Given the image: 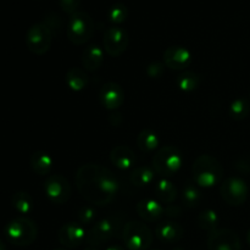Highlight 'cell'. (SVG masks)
<instances>
[{
    "label": "cell",
    "mask_w": 250,
    "mask_h": 250,
    "mask_svg": "<svg viewBox=\"0 0 250 250\" xmlns=\"http://www.w3.org/2000/svg\"><path fill=\"white\" fill-rule=\"evenodd\" d=\"M75 181L81 197L97 207L110 204L119 190V181L114 173L99 164L81 166Z\"/></svg>",
    "instance_id": "obj_1"
},
{
    "label": "cell",
    "mask_w": 250,
    "mask_h": 250,
    "mask_svg": "<svg viewBox=\"0 0 250 250\" xmlns=\"http://www.w3.org/2000/svg\"><path fill=\"white\" fill-rule=\"evenodd\" d=\"M193 182L198 187L211 188L222 182L224 167L216 158L211 155H200L195 159L192 167Z\"/></svg>",
    "instance_id": "obj_2"
},
{
    "label": "cell",
    "mask_w": 250,
    "mask_h": 250,
    "mask_svg": "<svg viewBox=\"0 0 250 250\" xmlns=\"http://www.w3.org/2000/svg\"><path fill=\"white\" fill-rule=\"evenodd\" d=\"M5 234H6L9 242L19 247L31 246L38 236V227L33 220L28 217H16L11 220L5 227Z\"/></svg>",
    "instance_id": "obj_3"
},
{
    "label": "cell",
    "mask_w": 250,
    "mask_h": 250,
    "mask_svg": "<svg viewBox=\"0 0 250 250\" xmlns=\"http://www.w3.org/2000/svg\"><path fill=\"white\" fill-rule=\"evenodd\" d=\"M151 229L142 221H129L122 229V241L128 250H148L153 243Z\"/></svg>",
    "instance_id": "obj_4"
},
{
    "label": "cell",
    "mask_w": 250,
    "mask_h": 250,
    "mask_svg": "<svg viewBox=\"0 0 250 250\" xmlns=\"http://www.w3.org/2000/svg\"><path fill=\"white\" fill-rule=\"evenodd\" d=\"M95 24L92 16L84 11H77L71 15L67 24V38L75 45L87 43L94 33Z\"/></svg>",
    "instance_id": "obj_5"
},
{
    "label": "cell",
    "mask_w": 250,
    "mask_h": 250,
    "mask_svg": "<svg viewBox=\"0 0 250 250\" xmlns=\"http://www.w3.org/2000/svg\"><path fill=\"white\" fill-rule=\"evenodd\" d=\"M183 164L182 153L171 146H163L155 153L153 158V167L158 175L163 177H171L180 171Z\"/></svg>",
    "instance_id": "obj_6"
},
{
    "label": "cell",
    "mask_w": 250,
    "mask_h": 250,
    "mask_svg": "<svg viewBox=\"0 0 250 250\" xmlns=\"http://www.w3.org/2000/svg\"><path fill=\"white\" fill-rule=\"evenodd\" d=\"M120 224H121L120 219L115 216L100 220L88 231L85 242L89 247H95V248L106 243L116 236L120 229Z\"/></svg>",
    "instance_id": "obj_7"
},
{
    "label": "cell",
    "mask_w": 250,
    "mask_h": 250,
    "mask_svg": "<svg viewBox=\"0 0 250 250\" xmlns=\"http://www.w3.org/2000/svg\"><path fill=\"white\" fill-rule=\"evenodd\" d=\"M51 42H53V33L43 22L32 24L27 31V48L36 55H44L48 53L51 46Z\"/></svg>",
    "instance_id": "obj_8"
},
{
    "label": "cell",
    "mask_w": 250,
    "mask_h": 250,
    "mask_svg": "<svg viewBox=\"0 0 250 250\" xmlns=\"http://www.w3.org/2000/svg\"><path fill=\"white\" fill-rule=\"evenodd\" d=\"M221 197L227 204L232 207H239L244 204L248 198L249 188L246 181L239 177H229L224 180L220 186Z\"/></svg>",
    "instance_id": "obj_9"
},
{
    "label": "cell",
    "mask_w": 250,
    "mask_h": 250,
    "mask_svg": "<svg viewBox=\"0 0 250 250\" xmlns=\"http://www.w3.org/2000/svg\"><path fill=\"white\" fill-rule=\"evenodd\" d=\"M44 190L54 204H65L71 197V186L67 178L62 175H50L44 182Z\"/></svg>",
    "instance_id": "obj_10"
},
{
    "label": "cell",
    "mask_w": 250,
    "mask_h": 250,
    "mask_svg": "<svg viewBox=\"0 0 250 250\" xmlns=\"http://www.w3.org/2000/svg\"><path fill=\"white\" fill-rule=\"evenodd\" d=\"M103 43H104V50L110 56L114 58L121 56L128 46V33L121 27H109L104 32Z\"/></svg>",
    "instance_id": "obj_11"
},
{
    "label": "cell",
    "mask_w": 250,
    "mask_h": 250,
    "mask_svg": "<svg viewBox=\"0 0 250 250\" xmlns=\"http://www.w3.org/2000/svg\"><path fill=\"white\" fill-rule=\"evenodd\" d=\"M208 248L209 250H241L242 244L236 232L222 229L209 233Z\"/></svg>",
    "instance_id": "obj_12"
},
{
    "label": "cell",
    "mask_w": 250,
    "mask_h": 250,
    "mask_svg": "<svg viewBox=\"0 0 250 250\" xmlns=\"http://www.w3.org/2000/svg\"><path fill=\"white\" fill-rule=\"evenodd\" d=\"M87 233L84 226L80 222L72 221L65 224L58 232L59 242L66 248H77L78 246L85 242Z\"/></svg>",
    "instance_id": "obj_13"
},
{
    "label": "cell",
    "mask_w": 250,
    "mask_h": 250,
    "mask_svg": "<svg viewBox=\"0 0 250 250\" xmlns=\"http://www.w3.org/2000/svg\"><path fill=\"white\" fill-rule=\"evenodd\" d=\"M192 62V51L185 46H170L164 51V65L171 70H185Z\"/></svg>",
    "instance_id": "obj_14"
},
{
    "label": "cell",
    "mask_w": 250,
    "mask_h": 250,
    "mask_svg": "<svg viewBox=\"0 0 250 250\" xmlns=\"http://www.w3.org/2000/svg\"><path fill=\"white\" fill-rule=\"evenodd\" d=\"M99 100L105 109L116 110L124 104L125 92L119 83L107 82L100 88Z\"/></svg>",
    "instance_id": "obj_15"
},
{
    "label": "cell",
    "mask_w": 250,
    "mask_h": 250,
    "mask_svg": "<svg viewBox=\"0 0 250 250\" xmlns=\"http://www.w3.org/2000/svg\"><path fill=\"white\" fill-rule=\"evenodd\" d=\"M164 209L165 208L160 202L151 198L139 200L137 204V214L146 222H155L160 220L164 215Z\"/></svg>",
    "instance_id": "obj_16"
},
{
    "label": "cell",
    "mask_w": 250,
    "mask_h": 250,
    "mask_svg": "<svg viewBox=\"0 0 250 250\" xmlns=\"http://www.w3.org/2000/svg\"><path fill=\"white\" fill-rule=\"evenodd\" d=\"M155 234L164 243H176L183 236V227L173 221H164L156 225Z\"/></svg>",
    "instance_id": "obj_17"
},
{
    "label": "cell",
    "mask_w": 250,
    "mask_h": 250,
    "mask_svg": "<svg viewBox=\"0 0 250 250\" xmlns=\"http://www.w3.org/2000/svg\"><path fill=\"white\" fill-rule=\"evenodd\" d=\"M110 161L120 170H129L137 163L136 154L125 146H117L110 151Z\"/></svg>",
    "instance_id": "obj_18"
},
{
    "label": "cell",
    "mask_w": 250,
    "mask_h": 250,
    "mask_svg": "<svg viewBox=\"0 0 250 250\" xmlns=\"http://www.w3.org/2000/svg\"><path fill=\"white\" fill-rule=\"evenodd\" d=\"M81 61H82V66L85 70L94 72V71L99 70L103 61H104V50L95 44L89 45L83 50Z\"/></svg>",
    "instance_id": "obj_19"
},
{
    "label": "cell",
    "mask_w": 250,
    "mask_h": 250,
    "mask_svg": "<svg viewBox=\"0 0 250 250\" xmlns=\"http://www.w3.org/2000/svg\"><path fill=\"white\" fill-rule=\"evenodd\" d=\"M53 158L43 150H37L29 158L31 168L39 176H46L53 168Z\"/></svg>",
    "instance_id": "obj_20"
},
{
    "label": "cell",
    "mask_w": 250,
    "mask_h": 250,
    "mask_svg": "<svg viewBox=\"0 0 250 250\" xmlns=\"http://www.w3.org/2000/svg\"><path fill=\"white\" fill-rule=\"evenodd\" d=\"M154 192H155V197L158 198V202L163 204H172L177 198V188L171 181L166 178H161L156 182Z\"/></svg>",
    "instance_id": "obj_21"
},
{
    "label": "cell",
    "mask_w": 250,
    "mask_h": 250,
    "mask_svg": "<svg viewBox=\"0 0 250 250\" xmlns=\"http://www.w3.org/2000/svg\"><path fill=\"white\" fill-rule=\"evenodd\" d=\"M155 170L150 166H139L136 167L129 175V181L136 187H146L155 181Z\"/></svg>",
    "instance_id": "obj_22"
},
{
    "label": "cell",
    "mask_w": 250,
    "mask_h": 250,
    "mask_svg": "<svg viewBox=\"0 0 250 250\" xmlns=\"http://www.w3.org/2000/svg\"><path fill=\"white\" fill-rule=\"evenodd\" d=\"M66 84L73 92H81L88 85V76L80 67H72L66 73Z\"/></svg>",
    "instance_id": "obj_23"
},
{
    "label": "cell",
    "mask_w": 250,
    "mask_h": 250,
    "mask_svg": "<svg viewBox=\"0 0 250 250\" xmlns=\"http://www.w3.org/2000/svg\"><path fill=\"white\" fill-rule=\"evenodd\" d=\"M137 146L142 153H151L159 146V137L151 129H143L137 137Z\"/></svg>",
    "instance_id": "obj_24"
},
{
    "label": "cell",
    "mask_w": 250,
    "mask_h": 250,
    "mask_svg": "<svg viewBox=\"0 0 250 250\" xmlns=\"http://www.w3.org/2000/svg\"><path fill=\"white\" fill-rule=\"evenodd\" d=\"M197 224L203 231H207L209 233L216 231L217 226L220 224V217L215 210L208 209L200 212L197 217Z\"/></svg>",
    "instance_id": "obj_25"
},
{
    "label": "cell",
    "mask_w": 250,
    "mask_h": 250,
    "mask_svg": "<svg viewBox=\"0 0 250 250\" xmlns=\"http://www.w3.org/2000/svg\"><path fill=\"white\" fill-rule=\"evenodd\" d=\"M176 84H177V87L182 92H194L200 84V77L197 73L190 72V71H185V72L177 76V78H176Z\"/></svg>",
    "instance_id": "obj_26"
},
{
    "label": "cell",
    "mask_w": 250,
    "mask_h": 250,
    "mask_svg": "<svg viewBox=\"0 0 250 250\" xmlns=\"http://www.w3.org/2000/svg\"><path fill=\"white\" fill-rule=\"evenodd\" d=\"M182 202L187 208H195L202 202V193L194 182H187L182 190Z\"/></svg>",
    "instance_id": "obj_27"
},
{
    "label": "cell",
    "mask_w": 250,
    "mask_h": 250,
    "mask_svg": "<svg viewBox=\"0 0 250 250\" xmlns=\"http://www.w3.org/2000/svg\"><path fill=\"white\" fill-rule=\"evenodd\" d=\"M11 204L17 212L27 215L33 209V199L27 192H17L12 195Z\"/></svg>",
    "instance_id": "obj_28"
},
{
    "label": "cell",
    "mask_w": 250,
    "mask_h": 250,
    "mask_svg": "<svg viewBox=\"0 0 250 250\" xmlns=\"http://www.w3.org/2000/svg\"><path fill=\"white\" fill-rule=\"evenodd\" d=\"M229 116L236 121H242V120L247 119L250 112V105L243 98H238V99L233 100L229 105Z\"/></svg>",
    "instance_id": "obj_29"
},
{
    "label": "cell",
    "mask_w": 250,
    "mask_h": 250,
    "mask_svg": "<svg viewBox=\"0 0 250 250\" xmlns=\"http://www.w3.org/2000/svg\"><path fill=\"white\" fill-rule=\"evenodd\" d=\"M128 16V9L124 2H116L107 10V20L112 24H120L126 21Z\"/></svg>",
    "instance_id": "obj_30"
},
{
    "label": "cell",
    "mask_w": 250,
    "mask_h": 250,
    "mask_svg": "<svg viewBox=\"0 0 250 250\" xmlns=\"http://www.w3.org/2000/svg\"><path fill=\"white\" fill-rule=\"evenodd\" d=\"M95 220H97V211L90 205H83L77 210V222L83 226L94 224Z\"/></svg>",
    "instance_id": "obj_31"
},
{
    "label": "cell",
    "mask_w": 250,
    "mask_h": 250,
    "mask_svg": "<svg viewBox=\"0 0 250 250\" xmlns=\"http://www.w3.org/2000/svg\"><path fill=\"white\" fill-rule=\"evenodd\" d=\"M59 4H60V7L62 9L63 12L72 15L77 12L81 0H59Z\"/></svg>",
    "instance_id": "obj_32"
},
{
    "label": "cell",
    "mask_w": 250,
    "mask_h": 250,
    "mask_svg": "<svg viewBox=\"0 0 250 250\" xmlns=\"http://www.w3.org/2000/svg\"><path fill=\"white\" fill-rule=\"evenodd\" d=\"M146 73L151 78H159L164 73V65L160 62H153L146 68Z\"/></svg>",
    "instance_id": "obj_33"
},
{
    "label": "cell",
    "mask_w": 250,
    "mask_h": 250,
    "mask_svg": "<svg viewBox=\"0 0 250 250\" xmlns=\"http://www.w3.org/2000/svg\"><path fill=\"white\" fill-rule=\"evenodd\" d=\"M182 211H181V208L177 207V205H173V204H168L167 207L164 209V215L168 217H178L181 216Z\"/></svg>",
    "instance_id": "obj_34"
},
{
    "label": "cell",
    "mask_w": 250,
    "mask_h": 250,
    "mask_svg": "<svg viewBox=\"0 0 250 250\" xmlns=\"http://www.w3.org/2000/svg\"><path fill=\"white\" fill-rule=\"evenodd\" d=\"M105 250H125V248L119 246V244H112V246H109Z\"/></svg>",
    "instance_id": "obj_35"
},
{
    "label": "cell",
    "mask_w": 250,
    "mask_h": 250,
    "mask_svg": "<svg viewBox=\"0 0 250 250\" xmlns=\"http://www.w3.org/2000/svg\"><path fill=\"white\" fill-rule=\"evenodd\" d=\"M0 250H6V246H5V243L1 239H0Z\"/></svg>",
    "instance_id": "obj_36"
},
{
    "label": "cell",
    "mask_w": 250,
    "mask_h": 250,
    "mask_svg": "<svg viewBox=\"0 0 250 250\" xmlns=\"http://www.w3.org/2000/svg\"><path fill=\"white\" fill-rule=\"evenodd\" d=\"M247 242H248V244L250 247V229L248 231V233H247Z\"/></svg>",
    "instance_id": "obj_37"
},
{
    "label": "cell",
    "mask_w": 250,
    "mask_h": 250,
    "mask_svg": "<svg viewBox=\"0 0 250 250\" xmlns=\"http://www.w3.org/2000/svg\"><path fill=\"white\" fill-rule=\"evenodd\" d=\"M84 250H98L95 247H88V248H85Z\"/></svg>",
    "instance_id": "obj_38"
},
{
    "label": "cell",
    "mask_w": 250,
    "mask_h": 250,
    "mask_svg": "<svg viewBox=\"0 0 250 250\" xmlns=\"http://www.w3.org/2000/svg\"><path fill=\"white\" fill-rule=\"evenodd\" d=\"M53 250H67V249H65V248H55V249H53Z\"/></svg>",
    "instance_id": "obj_39"
},
{
    "label": "cell",
    "mask_w": 250,
    "mask_h": 250,
    "mask_svg": "<svg viewBox=\"0 0 250 250\" xmlns=\"http://www.w3.org/2000/svg\"><path fill=\"white\" fill-rule=\"evenodd\" d=\"M173 250H185V249H182V248H175Z\"/></svg>",
    "instance_id": "obj_40"
}]
</instances>
